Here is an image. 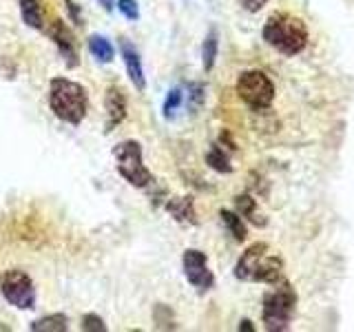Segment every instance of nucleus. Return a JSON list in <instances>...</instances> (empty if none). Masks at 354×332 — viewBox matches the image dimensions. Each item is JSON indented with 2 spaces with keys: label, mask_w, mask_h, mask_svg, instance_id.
Segmentation results:
<instances>
[{
  "label": "nucleus",
  "mask_w": 354,
  "mask_h": 332,
  "mask_svg": "<svg viewBox=\"0 0 354 332\" xmlns=\"http://www.w3.org/2000/svg\"><path fill=\"white\" fill-rule=\"evenodd\" d=\"M235 277L241 282L279 284L283 277V261L270 252L268 243L257 241L241 252L239 261L235 264Z\"/></svg>",
  "instance_id": "1"
},
{
  "label": "nucleus",
  "mask_w": 354,
  "mask_h": 332,
  "mask_svg": "<svg viewBox=\"0 0 354 332\" xmlns=\"http://www.w3.org/2000/svg\"><path fill=\"white\" fill-rule=\"evenodd\" d=\"M49 107L58 120L77 127L84 120L88 109L86 89L80 82L69 80V77H53L49 82Z\"/></svg>",
  "instance_id": "2"
},
{
  "label": "nucleus",
  "mask_w": 354,
  "mask_h": 332,
  "mask_svg": "<svg viewBox=\"0 0 354 332\" xmlns=\"http://www.w3.org/2000/svg\"><path fill=\"white\" fill-rule=\"evenodd\" d=\"M261 36L279 53L297 55L308 44V27L301 18H295L290 14H272L266 20Z\"/></svg>",
  "instance_id": "3"
},
{
  "label": "nucleus",
  "mask_w": 354,
  "mask_h": 332,
  "mask_svg": "<svg viewBox=\"0 0 354 332\" xmlns=\"http://www.w3.org/2000/svg\"><path fill=\"white\" fill-rule=\"evenodd\" d=\"M113 158L118 173L136 188H147L153 182V173L144 164L142 144L136 140H124L113 147Z\"/></svg>",
  "instance_id": "4"
},
{
  "label": "nucleus",
  "mask_w": 354,
  "mask_h": 332,
  "mask_svg": "<svg viewBox=\"0 0 354 332\" xmlns=\"http://www.w3.org/2000/svg\"><path fill=\"white\" fill-rule=\"evenodd\" d=\"M295 308H297V293L295 288L283 282L279 284V288H274L272 293L266 295L263 299V324L266 330L270 332H281L288 328V324L295 317Z\"/></svg>",
  "instance_id": "5"
},
{
  "label": "nucleus",
  "mask_w": 354,
  "mask_h": 332,
  "mask_svg": "<svg viewBox=\"0 0 354 332\" xmlns=\"http://www.w3.org/2000/svg\"><path fill=\"white\" fill-rule=\"evenodd\" d=\"M239 98L254 111H263L272 104L274 100V84L263 71H243L237 80Z\"/></svg>",
  "instance_id": "6"
},
{
  "label": "nucleus",
  "mask_w": 354,
  "mask_h": 332,
  "mask_svg": "<svg viewBox=\"0 0 354 332\" xmlns=\"http://www.w3.org/2000/svg\"><path fill=\"white\" fill-rule=\"evenodd\" d=\"M0 293L5 302L18 310H33L36 308V288L33 279L25 270H7L0 277Z\"/></svg>",
  "instance_id": "7"
},
{
  "label": "nucleus",
  "mask_w": 354,
  "mask_h": 332,
  "mask_svg": "<svg viewBox=\"0 0 354 332\" xmlns=\"http://www.w3.org/2000/svg\"><path fill=\"white\" fill-rule=\"evenodd\" d=\"M182 268H184V277L188 279L193 288H197L199 293H206L215 286V275L210 273L206 255L197 248H188L182 257Z\"/></svg>",
  "instance_id": "8"
},
{
  "label": "nucleus",
  "mask_w": 354,
  "mask_h": 332,
  "mask_svg": "<svg viewBox=\"0 0 354 332\" xmlns=\"http://www.w3.org/2000/svg\"><path fill=\"white\" fill-rule=\"evenodd\" d=\"M44 33H47L55 47H58L64 62L69 66H77V44L73 40V33L69 31V27H66L60 18H53L49 25L44 27Z\"/></svg>",
  "instance_id": "9"
},
{
  "label": "nucleus",
  "mask_w": 354,
  "mask_h": 332,
  "mask_svg": "<svg viewBox=\"0 0 354 332\" xmlns=\"http://www.w3.org/2000/svg\"><path fill=\"white\" fill-rule=\"evenodd\" d=\"M120 53H122V60H124L131 84L136 86L138 91H144V89H147V75H144V64L140 58V51L133 47L127 38H120Z\"/></svg>",
  "instance_id": "10"
},
{
  "label": "nucleus",
  "mask_w": 354,
  "mask_h": 332,
  "mask_svg": "<svg viewBox=\"0 0 354 332\" xmlns=\"http://www.w3.org/2000/svg\"><path fill=\"white\" fill-rule=\"evenodd\" d=\"M104 109H106V133H111L115 127H120L122 122H124V118H127V95L118 84L106 89Z\"/></svg>",
  "instance_id": "11"
},
{
  "label": "nucleus",
  "mask_w": 354,
  "mask_h": 332,
  "mask_svg": "<svg viewBox=\"0 0 354 332\" xmlns=\"http://www.w3.org/2000/svg\"><path fill=\"white\" fill-rule=\"evenodd\" d=\"M166 210L180 221V224H197L195 206L191 197H171L166 202Z\"/></svg>",
  "instance_id": "12"
},
{
  "label": "nucleus",
  "mask_w": 354,
  "mask_h": 332,
  "mask_svg": "<svg viewBox=\"0 0 354 332\" xmlns=\"http://www.w3.org/2000/svg\"><path fill=\"white\" fill-rule=\"evenodd\" d=\"M20 16L25 20V25L31 29L44 31V27H47V18H44L40 0H20Z\"/></svg>",
  "instance_id": "13"
},
{
  "label": "nucleus",
  "mask_w": 354,
  "mask_h": 332,
  "mask_svg": "<svg viewBox=\"0 0 354 332\" xmlns=\"http://www.w3.org/2000/svg\"><path fill=\"white\" fill-rule=\"evenodd\" d=\"M86 47H88V53H91L93 58L97 62H102V64L113 62V58H115V47L111 44V40L106 36H100V33H93V36H88Z\"/></svg>",
  "instance_id": "14"
},
{
  "label": "nucleus",
  "mask_w": 354,
  "mask_h": 332,
  "mask_svg": "<svg viewBox=\"0 0 354 332\" xmlns=\"http://www.w3.org/2000/svg\"><path fill=\"white\" fill-rule=\"evenodd\" d=\"M217 53H219V31L217 27H210L202 44V66L206 73L213 71V66L217 62Z\"/></svg>",
  "instance_id": "15"
},
{
  "label": "nucleus",
  "mask_w": 354,
  "mask_h": 332,
  "mask_svg": "<svg viewBox=\"0 0 354 332\" xmlns=\"http://www.w3.org/2000/svg\"><path fill=\"white\" fill-rule=\"evenodd\" d=\"M29 330H33V332H66L69 326H66V317L62 313H51V315H44L33 321Z\"/></svg>",
  "instance_id": "16"
},
{
  "label": "nucleus",
  "mask_w": 354,
  "mask_h": 332,
  "mask_svg": "<svg viewBox=\"0 0 354 332\" xmlns=\"http://www.w3.org/2000/svg\"><path fill=\"white\" fill-rule=\"evenodd\" d=\"M184 104V91H182V86H173L169 93H166L164 98V104H162V116L164 120H175L177 118V111L182 109Z\"/></svg>",
  "instance_id": "17"
},
{
  "label": "nucleus",
  "mask_w": 354,
  "mask_h": 332,
  "mask_svg": "<svg viewBox=\"0 0 354 332\" xmlns=\"http://www.w3.org/2000/svg\"><path fill=\"white\" fill-rule=\"evenodd\" d=\"M206 162L210 169H215L217 173H230L232 171V164H230V158L228 153L219 147V144H213V149L208 151L206 155Z\"/></svg>",
  "instance_id": "18"
},
{
  "label": "nucleus",
  "mask_w": 354,
  "mask_h": 332,
  "mask_svg": "<svg viewBox=\"0 0 354 332\" xmlns=\"http://www.w3.org/2000/svg\"><path fill=\"white\" fill-rule=\"evenodd\" d=\"M219 215H221V221L226 224V228L230 230L232 237H235L237 241L246 239V224H243V219L237 213H230V210H221Z\"/></svg>",
  "instance_id": "19"
},
{
  "label": "nucleus",
  "mask_w": 354,
  "mask_h": 332,
  "mask_svg": "<svg viewBox=\"0 0 354 332\" xmlns=\"http://www.w3.org/2000/svg\"><path fill=\"white\" fill-rule=\"evenodd\" d=\"M206 100V89L202 82H191L188 84V93H186V109L191 111V113H197L199 109H202Z\"/></svg>",
  "instance_id": "20"
},
{
  "label": "nucleus",
  "mask_w": 354,
  "mask_h": 332,
  "mask_svg": "<svg viewBox=\"0 0 354 332\" xmlns=\"http://www.w3.org/2000/svg\"><path fill=\"white\" fill-rule=\"evenodd\" d=\"M235 204H237V210L241 213V217H248L252 224H257V226H263L266 224L263 219H259V215H257V204H254V199L250 195H239L235 199Z\"/></svg>",
  "instance_id": "21"
},
{
  "label": "nucleus",
  "mask_w": 354,
  "mask_h": 332,
  "mask_svg": "<svg viewBox=\"0 0 354 332\" xmlns=\"http://www.w3.org/2000/svg\"><path fill=\"white\" fill-rule=\"evenodd\" d=\"M115 7L122 16L131 22H138L140 20V5L138 0H115Z\"/></svg>",
  "instance_id": "22"
},
{
  "label": "nucleus",
  "mask_w": 354,
  "mask_h": 332,
  "mask_svg": "<svg viewBox=\"0 0 354 332\" xmlns=\"http://www.w3.org/2000/svg\"><path fill=\"white\" fill-rule=\"evenodd\" d=\"M82 330L86 332H106V324L102 317H97L95 313H86L82 317V324H80Z\"/></svg>",
  "instance_id": "23"
},
{
  "label": "nucleus",
  "mask_w": 354,
  "mask_h": 332,
  "mask_svg": "<svg viewBox=\"0 0 354 332\" xmlns=\"http://www.w3.org/2000/svg\"><path fill=\"white\" fill-rule=\"evenodd\" d=\"M66 3V11H69V18H71V22L75 27H82L84 25V18H82V14H80V9H77V5L73 3V0H64Z\"/></svg>",
  "instance_id": "24"
},
{
  "label": "nucleus",
  "mask_w": 354,
  "mask_h": 332,
  "mask_svg": "<svg viewBox=\"0 0 354 332\" xmlns=\"http://www.w3.org/2000/svg\"><path fill=\"white\" fill-rule=\"evenodd\" d=\"M266 3H268V0H239V5L246 11H250V14H257V11H261Z\"/></svg>",
  "instance_id": "25"
},
{
  "label": "nucleus",
  "mask_w": 354,
  "mask_h": 332,
  "mask_svg": "<svg viewBox=\"0 0 354 332\" xmlns=\"http://www.w3.org/2000/svg\"><path fill=\"white\" fill-rule=\"evenodd\" d=\"M100 5H102V9L106 11V14H113L115 9V0H97Z\"/></svg>",
  "instance_id": "26"
},
{
  "label": "nucleus",
  "mask_w": 354,
  "mask_h": 332,
  "mask_svg": "<svg viewBox=\"0 0 354 332\" xmlns=\"http://www.w3.org/2000/svg\"><path fill=\"white\" fill-rule=\"evenodd\" d=\"M239 330H250V332H252L254 328L250 326V321H241V326H239Z\"/></svg>",
  "instance_id": "27"
}]
</instances>
